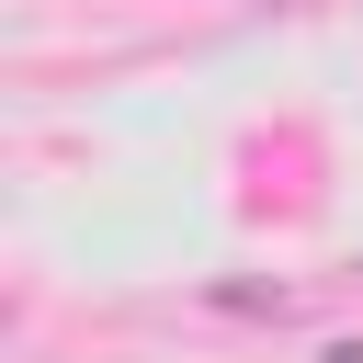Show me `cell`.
<instances>
[{
    "mask_svg": "<svg viewBox=\"0 0 363 363\" xmlns=\"http://www.w3.org/2000/svg\"><path fill=\"white\" fill-rule=\"evenodd\" d=\"M216 306H227V318H295L284 284H216Z\"/></svg>",
    "mask_w": 363,
    "mask_h": 363,
    "instance_id": "1",
    "label": "cell"
},
{
    "mask_svg": "<svg viewBox=\"0 0 363 363\" xmlns=\"http://www.w3.org/2000/svg\"><path fill=\"white\" fill-rule=\"evenodd\" d=\"M318 363H363V340H329V352H318Z\"/></svg>",
    "mask_w": 363,
    "mask_h": 363,
    "instance_id": "2",
    "label": "cell"
}]
</instances>
